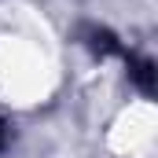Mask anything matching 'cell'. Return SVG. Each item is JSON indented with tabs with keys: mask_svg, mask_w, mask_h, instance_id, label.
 I'll return each mask as SVG.
<instances>
[{
	"mask_svg": "<svg viewBox=\"0 0 158 158\" xmlns=\"http://www.w3.org/2000/svg\"><path fill=\"white\" fill-rule=\"evenodd\" d=\"M0 140H4V121H0Z\"/></svg>",
	"mask_w": 158,
	"mask_h": 158,
	"instance_id": "cell-1",
	"label": "cell"
}]
</instances>
